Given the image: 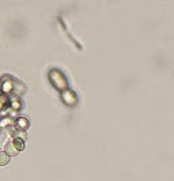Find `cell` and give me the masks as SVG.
<instances>
[{
  "instance_id": "obj_1",
  "label": "cell",
  "mask_w": 174,
  "mask_h": 181,
  "mask_svg": "<svg viewBox=\"0 0 174 181\" xmlns=\"http://www.w3.org/2000/svg\"><path fill=\"white\" fill-rule=\"evenodd\" d=\"M50 79H52V83H53L59 90H64L65 87H67V82H65V78L63 76L61 72L56 71V70L50 72Z\"/></svg>"
},
{
  "instance_id": "obj_2",
  "label": "cell",
  "mask_w": 174,
  "mask_h": 181,
  "mask_svg": "<svg viewBox=\"0 0 174 181\" xmlns=\"http://www.w3.org/2000/svg\"><path fill=\"white\" fill-rule=\"evenodd\" d=\"M63 98H64V101L67 102V104H69V105L75 104V101H76V97H75V94L72 91H69V90H65V91H63Z\"/></svg>"
},
{
  "instance_id": "obj_3",
  "label": "cell",
  "mask_w": 174,
  "mask_h": 181,
  "mask_svg": "<svg viewBox=\"0 0 174 181\" xmlns=\"http://www.w3.org/2000/svg\"><path fill=\"white\" fill-rule=\"evenodd\" d=\"M1 90H3V94L11 93L12 90H14V85L11 83V80H7V82H4L3 86H1Z\"/></svg>"
},
{
  "instance_id": "obj_4",
  "label": "cell",
  "mask_w": 174,
  "mask_h": 181,
  "mask_svg": "<svg viewBox=\"0 0 174 181\" xmlns=\"http://www.w3.org/2000/svg\"><path fill=\"white\" fill-rule=\"evenodd\" d=\"M16 153H18V150L15 149L14 143L10 142L6 146V154H8V155H14V154H16Z\"/></svg>"
},
{
  "instance_id": "obj_5",
  "label": "cell",
  "mask_w": 174,
  "mask_h": 181,
  "mask_svg": "<svg viewBox=\"0 0 174 181\" xmlns=\"http://www.w3.org/2000/svg\"><path fill=\"white\" fill-rule=\"evenodd\" d=\"M12 143H14L15 149L18 150V151H21V150H23V149H25V143H23V140L19 139V138H15V139L12 140Z\"/></svg>"
},
{
  "instance_id": "obj_6",
  "label": "cell",
  "mask_w": 174,
  "mask_h": 181,
  "mask_svg": "<svg viewBox=\"0 0 174 181\" xmlns=\"http://www.w3.org/2000/svg\"><path fill=\"white\" fill-rule=\"evenodd\" d=\"M8 154H6V153H0V166H4V165H7V162H8Z\"/></svg>"
},
{
  "instance_id": "obj_7",
  "label": "cell",
  "mask_w": 174,
  "mask_h": 181,
  "mask_svg": "<svg viewBox=\"0 0 174 181\" xmlns=\"http://www.w3.org/2000/svg\"><path fill=\"white\" fill-rule=\"evenodd\" d=\"M12 123H14V120L11 117H4L0 120V127H7V125H11Z\"/></svg>"
},
{
  "instance_id": "obj_8",
  "label": "cell",
  "mask_w": 174,
  "mask_h": 181,
  "mask_svg": "<svg viewBox=\"0 0 174 181\" xmlns=\"http://www.w3.org/2000/svg\"><path fill=\"white\" fill-rule=\"evenodd\" d=\"M11 108H12V109H15V110L21 108V101H19L16 97L11 98Z\"/></svg>"
},
{
  "instance_id": "obj_9",
  "label": "cell",
  "mask_w": 174,
  "mask_h": 181,
  "mask_svg": "<svg viewBox=\"0 0 174 181\" xmlns=\"http://www.w3.org/2000/svg\"><path fill=\"white\" fill-rule=\"evenodd\" d=\"M7 102H8V98H7V95L6 94H0V110L6 106Z\"/></svg>"
},
{
  "instance_id": "obj_10",
  "label": "cell",
  "mask_w": 174,
  "mask_h": 181,
  "mask_svg": "<svg viewBox=\"0 0 174 181\" xmlns=\"http://www.w3.org/2000/svg\"><path fill=\"white\" fill-rule=\"evenodd\" d=\"M18 127L19 128H22V129H25V128L27 127V125H29V121H27L26 119H18Z\"/></svg>"
}]
</instances>
